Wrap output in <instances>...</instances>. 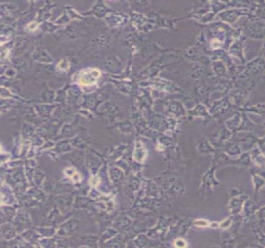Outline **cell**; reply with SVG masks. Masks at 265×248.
<instances>
[{"label": "cell", "instance_id": "cell-1", "mask_svg": "<svg viewBox=\"0 0 265 248\" xmlns=\"http://www.w3.org/2000/svg\"><path fill=\"white\" fill-rule=\"evenodd\" d=\"M101 72L96 68H88L81 72L78 82L82 86H91L96 83Z\"/></svg>", "mask_w": 265, "mask_h": 248}, {"label": "cell", "instance_id": "cell-4", "mask_svg": "<svg viewBox=\"0 0 265 248\" xmlns=\"http://www.w3.org/2000/svg\"><path fill=\"white\" fill-rule=\"evenodd\" d=\"M194 224L199 227H206L209 226V222L205 219H196L194 222Z\"/></svg>", "mask_w": 265, "mask_h": 248}, {"label": "cell", "instance_id": "cell-9", "mask_svg": "<svg viewBox=\"0 0 265 248\" xmlns=\"http://www.w3.org/2000/svg\"><path fill=\"white\" fill-rule=\"evenodd\" d=\"M216 223H213L212 224H211V225H210V226H212V227H217V226H218L219 225H218V224H216Z\"/></svg>", "mask_w": 265, "mask_h": 248}, {"label": "cell", "instance_id": "cell-8", "mask_svg": "<svg viewBox=\"0 0 265 248\" xmlns=\"http://www.w3.org/2000/svg\"><path fill=\"white\" fill-rule=\"evenodd\" d=\"M4 203H5V196L2 193H0V206H2Z\"/></svg>", "mask_w": 265, "mask_h": 248}, {"label": "cell", "instance_id": "cell-10", "mask_svg": "<svg viewBox=\"0 0 265 248\" xmlns=\"http://www.w3.org/2000/svg\"><path fill=\"white\" fill-rule=\"evenodd\" d=\"M0 152H1V147H0Z\"/></svg>", "mask_w": 265, "mask_h": 248}, {"label": "cell", "instance_id": "cell-5", "mask_svg": "<svg viewBox=\"0 0 265 248\" xmlns=\"http://www.w3.org/2000/svg\"><path fill=\"white\" fill-rule=\"evenodd\" d=\"M68 67H69V64L67 61L65 60H63V61H61L60 63L58 64V68L59 69H61V70H66V69L68 68Z\"/></svg>", "mask_w": 265, "mask_h": 248}, {"label": "cell", "instance_id": "cell-2", "mask_svg": "<svg viewBox=\"0 0 265 248\" xmlns=\"http://www.w3.org/2000/svg\"><path fill=\"white\" fill-rule=\"evenodd\" d=\"M64 173L66 174L67 176H68L70 178H72L73 181L75 182H80L81 181V176L78 173L77 171H75L74 168H68L64 170Z\"/></svg>", "mask_w": 265, "mask_h": 248}, {"label": "cell", "instance_id": "cell-7", "mask_svg": "<svg viewBox=\"0 0 265 248\" xmlns=\"http://www.w3.org/2000/svg\"><path fill=\"white\" fill-rule=\"evenodd\" d=\"M37 26H38L37 23L32 22L28 25L27 27V31H34V30L37 27Z\"/></svg>", "mask_w": 265, "mask_h": 248}, {"label": "cell", "instance_id": "cell-6", "mask_svg": "<svg viewBox=\"0 0 265 248\" xmlns=\"http://www.w3.org/2000/svg\"><path fill=\"white\" fill-rule=\"evenodd\" d=\"M9 50L6 49V47L3 46V44H0V58L1 57H3V58H5L7 56L8 54Z\"/></svg>", "mask_w": 265, "mask_h": 248}, {"label": "cell", "instance_id": "cell-3", "mask_svg": "<svg viewBox=\"0 0 265 248\" xmlns=\"http://www.w3.org/2000/svg\"><path fill=\"white\" fill-rule=\"evenodd\" d=\"M174 246L178 248H184L187 247V243L185 240H183L182 238H178L176 240H174Z\"/></svg>", "mask_w": 265, "mask_h": 248}]
</instances>
